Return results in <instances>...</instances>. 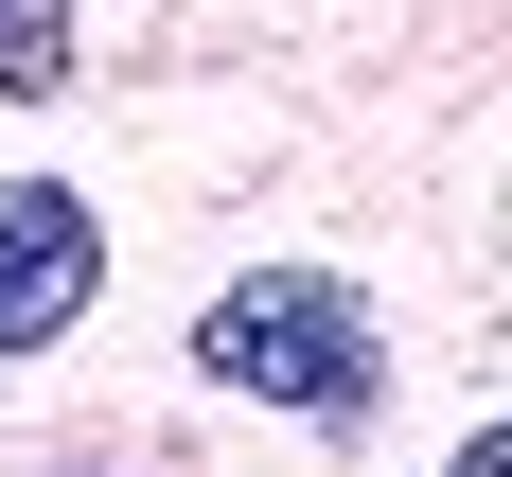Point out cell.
Returning <instances> with one entry per match:
<instances>
[{
	"mask_svg": "<svg viewBox=\"0 0 512 477\" xmlns=\"http://www.w3.org/2000/svg\"><path fill=\"white\" fill-rule=\"evenodd\" d=\"M106 301V212L71 177H0V354H36Z\"/></svg>",
	"mask_w": 512,
	"mask_h": 477,
	"instance_id": "2",
	"label": "cell"
},
{
	"mask_svg": "<svg viewBox=\"0 0 512 477\" xmlns=\"http://www.w3.org/2000/svg\"><path fill=\"white\" fill-rule=\"evenodd\" d=\"M195 371L248 389V407H301V424H371V407H389V336H371V301L318 283V265L230 283V301L195 318Z\"/></svg>",
	"mask_w": 512,
	"mask_h": 477,
	"instance_id": "1",
	"label": "cell"
},
{
	"mask_svg": "<svg viewBox=\"0 0 512 477\" xmlns=\"http://www.w3.org/2000/svg\"><path fill=\"white\" fill-rule=\"evenodd\" d=\"M460 477H512V442H495V424H477V442H460Z\"/></svg>",
	"mask_w": 512,
	"mask_h": 477,
	"instance_id": "4",
	"label": "cell"
},
{
	"mask_svg": "<svg viewBox=\"0 0 512 477\" xmlns=\"http://www.w3.org/2000/svg\"><path fill=\"white\" fill-rule=\"evenodd\" d=\"M0 89H18V106L71 89V0H0Z\"/></svg>",
	"mask_w": 512,
	"mask_h": 477,
	"instance_id": "3",
	"label": "cell"
}]
</instances>
